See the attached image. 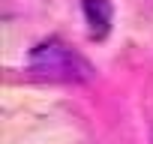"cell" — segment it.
I'll return each instance as SVG.
<instances>
[{
  "label": "cell",
  "instance_id": "cell-1",
  "mask_svg": "<svg viewBox=\"0 0 153 144\" xmlns=\"http://www.w3.org/2000/svg\"><path fill=\"white\" fill-rule=\"evenodd\" d=\"M27 69L33 72V75H39V78L69 81V84H84V81L93 78V66H90L78 51H72L69 45H63L60 39L39 42V45L30 51Z\"/></svg>",
  "mask_w": 153,
  "mask_h": 144
},
{
  "label": "cell",
  "instance_id": "cell-2",
  "mask_svg": "<svg viewBox=\"0 0 153 144\" xmlns=\"http://www.w3.org/2000/svg\"><path fill=\"white\" fill-rule=\"evenodd\" d=\"M84 15L93 30V36H105L111 24V3L108 0H84Z\"/></svg>",
  "mask_w": 153,
  "mask_h": 144
}]
</instances>
